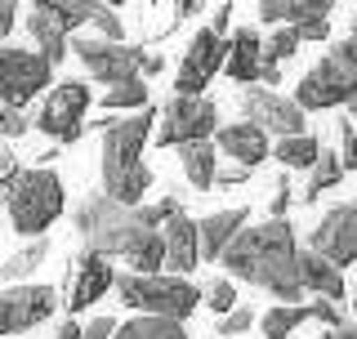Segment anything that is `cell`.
I'll use <instances>...</instances> for the list:
<instances>
[{
    "label": "cell",
    "mask_w": 357,
    "mask_h": 339,
    "mask_svg": "<svg viewBox=\"0 0 357 339\" xmlns=\"http://www.w3.org/2000/svg\"><path fill=\"white\" fill-rule=\"evenodd\" d=\"M219 264L232 277L268 290L273 299H299L304 295V281H299V246H295V228L286 219H268V223H255V228H241V236L223 250Z\"/></svg>",
    "instance_id": "1"
},
{
    "label": "cell",
    "mask_w": 357,
    "mask_h": 339,
    "mask_svg": "<svg viewBox=\"0 0 357 339\" xmlns=\"http://www.w3.org/2000/svg\"><path fill=\"white\" fill-rule=\"evenodd\" d=\"M152 130H156L152 107L103 126V197H112L116 206L139 210L143 192L152 188V170L143 165V148H148Z\"/></svg>",
    "instance_id": "2"
},
{
    "label": "cell",
    "mask_w": 357,
    "mask_h": 339,
    "mask_svg": "<svg viewBox=\"0 0 357 339\" xmlns=\"http://www.w3.org/2000/svg\"><path fill=\"white\" fill-rule=\"evenodd\" d=\"M0 201H5V210H9L14 232L27 236V241H40L45 228H50L63 210V179L54 174L50 165L18 170V179L9 183V192Z\"/></svg>",
    "instance_id": "3"
},
{
    "label": "cell",
    "mask_w": 357,
    "mask_h": 339,
    "mask_svg": "<svg viewBox=\"0 0 357 339\" xmlns=\"http://www.w3.org/2000/svg\"><path fill=\"white\" fill-rule=\"evenodd\" d=\"M143 228V214L130 210V206H116L112 197H103V192H89V197L76 206V232H81L85 250L89 255H121L126 259L130 241L139 236Z\"/></svg>",
    "instance_id": "4"
},
{
    "label": "cell",
    "mask_w": 357,
    "mask_h": 339,
    "mask_svg": "<svg viewBox=\"0 0 357 339\" xmlns=\"http://www.w3.org/2000/svg\"><path fill=\"white\" fill-rule=\"evenodd\" d=\"M357 98V40H340L335 50L321 59L312 72H304V81L295 89V107L304 112H321V107H340Z\"/></svg>",
    "instance_id": "5"
},
{
    "label": "cell",
    "mask_w": 357,
    "mask_h": 339,
    "mask_svg": "<svg viewBox=\"0 0 357 339\" xmlns=\"http://www.w3.org/2000/svg\"><path fill=\"white\" fill-rule=\"evenodd\" d=\"M116 295H121L126 308L143 312V317H165V322H178V326H183V317H192L197 303H201V290L188 277L126 273V277H116Z\"/></svg>",
    "instance_id": "6"
},
{
    "label": "cell",
    "mask_w": 357,
    "mask_h": 339,
    "mask_svg": "<svg viewBox=\"0 0 357 339\" xmlns=\"http://www.w3.org/2000/svg\"><path fill=\"white\" fill-rule=\"evenodd\" d=\"M50 81H54V67L45 63L36 50L0 45V107L22 112Z\"/></svg>",
    "instance_id": "7"
},
{
    "label": "cell",
    "mask_w": 357,
    "mask_h": 339,
    "mask_svg": "<svg viewBox=\"0 0 357 339\" xmlns=\"http://www.w3.org/2000/svg\"><path fill=\"white\" fill-rule=\"evenodd\" d=\"M219 126V107L210 98H170L156 116V143L161 148H188V143H210Z\"/></svg>",
    "instance_id": "8"
},
{
    "label": "cell",
    "mask_w": 357,
    "mask_h": 339,
    "mask_svg": "<svg viewBox=\"0 0 357 339\" xmlns=\"http://www.w3.org/2000/svg\"><path fill=\"white\" fill-rule=\"evenodd\" d=\"M67 50L81 59L89 72H94V81L103 85H126V81H143V63H148V50H139V45H112V40H76L67 45Z\"/></svg>",
    "instance_id": "9"
},
{
    "label": "cell",
    "mask_w": 357,
    "mask_h": 339,
    "mask_svg": "<svg viewBox=\"0 0 357 339\" xmlns=\"http://www.w3.org/2000/svg\"><path fill=\"white\" fill-rule=\"evenodd\" d=\"M85 107H89V85L85 81H63L50 89V98L36 112V130L59 143H76L85 134Z\"/></svg>",
    "instance_id": "10"
},
{
    "label": "cell",
    "mask_w": 357,
    "mask_h": 339,
    "mask_svg": "<svg viewBox=\"0 0 357 339\" xmlns=\"http://www.w3.org/2000/svg\"><path fill=\"white\" fill-rule=\"evenodd\" d=\"M223 59H228V40H219L210 27H201L183 50V63L174 72V89L178 98H201V89L215 81V72H223Z\"/></svg>",
    "instance_id": "11"
},
{
    "label": "cell",
    "mask_w": 357,
    "mask_h": 339,
    "mask_svg": "<svg viewBox=\"0 0 357 339\" xmlns=\"http://www.w3.org/2000/svg\"><path fill=\"white\" fill-rule=\"evenodd\" d=\"M241 112L255 130L277 134V139H295V134H308V116L295 107V98H282L277 89H245L241 94Z\"/></svg>",
    "instance_id": "12"
},
{
    "label": "cell",
    "mask_w": 357,
    "mask_h": 339,
    "mask_svg": "<svg viewBox=\"0 0 357 339\" xmlns=\"http://www.w3.org/2000/svg\"><path fill=\"white\" fill-rule=\"evenodd\" d=\"M312 255H321L326 264L344 268V264H357V201H344L321 214V223L312 228Z\"/></svg>",
    "instance_id": "13"
},
{
    "label": "cell",
    "mask_w": 357,
    "mask_h": 339,
    "mask_svg": "<svg viewBox=\"0 0 357 339\" xmlns=\"http://www.w3.org/2000/svg\"><path fill=\"white\" fill-rule=\"evenodd\" d=\"M59 308V290L54 286H9L0 290V335H18L31 326L50 322Z\"/></svg>",
    "instance_id": "14"
},
{
    "label": "cell",
    "mask_w": 357,
    "mask_h": 339,
    "mask_svg": "<svg viewBox=\"0 0 357 339\" xmlns=\"http://www.w3.org/2000/svg\"><path fill=\"white\" fill-rule=\"evenodd\" d=\"M116 286V273H112V264L103 255H81L76 259V268H72V286H67V312H85L94 299H103L107 290Z\"/></svg>",
    "instance_id": "15"
},
{
    "label": "cell",
    "mask_w": 357,
    "mask_h": 339,
    "mask_svg": "<svg viewBox=\"0 0 357 339\" xmlns=\"http://www.w3.org/2000/svg\"><path fill=\"white\" fill-rule=\"evenodd\" d=\"M215 152H223L232 165H241V170H250V174H255V165L268 161V134L255 130L250 121H232V126L219 130Z\"/></svg>",
    "instance_id": "16"
},
{
    "label": "cell",
    "mask_w": 357,
    "mask_h": 339,
    "mask_svg": "<svg viewBox=\"0 0 357 339\" xmlns=\"http://www.w3.org/2000/svg\"><path fill=\"white\" fill-rule=\"evenodd\" d=\"M161 241H165V268H170V277H188V273H192V268L201 264L197 223L188 219V214H174V219L165 223Z\"/></svg>",
    "instance_id": "17"
},
{
    "label": "cell",
    "mask_w": 357,
    "mask_h": 339,
    "mask_svg": "<svg viewBox=\"0 0 357 339\" xmlns=\"http://www.w3.org/2000/svg\"><path fill=\"white\" fill-rule=\"evenodd\" d=\"M223 72L237 85H255L264 81V40L255 27H237V36L228 40V59H223Z\"/></svg>",
    "instance_id": "18"
},
{
    "label": "cell",
    "mask_w": 357,
    "mask_h": 339,
    "mask_svg": "<svg viewBox=\"0 0 357 339\" xmlns=\"http://www.w3.org/2000/svg\"><path fill=\"white\" fill-rule=\"evenodd\" d=\"M250 223V210L237 206V210H219V214H206L197 223V241H201V259H223L232 241L241 236V228Z\"/></svg>",
    "instance_id": "19"
},
{
    "label": "cell",
    "mask_w": 357,
    "mask_h": 339,
    "mask_svg": "<svg viewBox=\"0 0 357 339\" xmlns=\"http://www.w3.org/2000/svg\"><path fill=\"white\" fill-rule=\"evenodd\" d=\"M259 22L268 27H308V22H331L326 0H264Z\"/></svg>",
    "instance_id": "20"
},
{
    "label": "cell",
    "mask_w": 357,
    "mask_h": 339,
    "mask_svg": "<svg viewBox=\"0 0 357 339\" xmlns=\"http://www.w3.org/2000/svg\"><path fill=\"white\" fill-rule=\"evenodd\" d=\"M299 281H304L308 290H317L321 299H344V273L335 264H326L321 255H312V250H299Z\"/></svg>",
    "instance_id": "21"
},
{
    "label": "cell",
    "mask_w": 357,
    "mask_h": 339,
    "mask_svg": "<svg viewBox=\"0 0 357 339\" xmlns=\"http://www.w3.org/2000/svg\"><path fill=\"white\" fill-rule=\"evenodd\" d=\"M130 273H139V277H161V268H165V241H161V228H148L143 223L139 236L130 241Z\"/></svg>",
    "instance_id": "22"
},
{
    "label": "cell",
    "mask_w": 357,
    "mask_h": 339,
    "mask_svg": "<svg viewBox=\"0 0 357 339\" xmlns=\"http://www.w3.org/2000/svg\"><path fill=\"white\" fill-rule=\"evenodd\" d=\"M178 165H183L188 183H192L197 192H210V188H215V170H219L215 143H188V148H178Z\"/></svg>",
    "instance_id": "23"
},
{
    "label": "cell",
    "mask_w": 357,
    "mask_h": 339,
    "mask_svg": "<svg viewBox=\"0 0 357 339\" xmlns=\"http://www.w3.org/2000/svg\"><path fill=\"white\" fill-rule=\"evenodd\" d=\"M27 31H31V40H36V54H40L50 67H59V63L67 59V36L50 22V14L31 9V14H27Z\"/></svg>",
    "instance_id": "24"
},
{
    "label": "cell",
    "mask_w": 357,
    "mask_h": 339,
    "mask_svg": "<svg viewBox=\"0 0 357 339\" xmlns=\"http://www.w3.org/2000/svg\"><path fill=\"white\" fill-rule=\"evenodd\" d=\"M40 14H50V22L63 31H72V27H85L89 18H94V0H40Z\"/></svg>",
    "instance_id": "25"
},
{
    "label": "cell",
    "mask_w": 357,
    "mask_h": 339,
    "mask_svg": "<svg viewBox=\"0 0 357 339\" xmlns=\"http://www.w3.org/2000/svg\"><path fill=\"white\" fill-rule=\"evenodd\" d=\"M112 339H188V331L165 317H130L126 326H116Z\"/></svg>",
    "instance_id": "26"
},
{
    "label": "cell",
    "mask_w": 357,
    "mask_h": 339,
    "mask_svg": "<svg viewBox=\"0 0 357 339\" xmlns=\"http://www.w3.org/2000/svg\"><path fill=\"white\" fill-rule=\"evenodd\" d=\"M304 322H308V308H304V303H277V308H268L264 317H259V326H264L268 339H290Z\"/></svg>",
    "instance_id": "27"
},
{
    "label": "cell",
    "mask_w": 357,
    "mask_h": 339,
    "mask_svg": "<svg viewBox=\"0 0 357 339\" xmlns=\"http://www.w3.org/2000/svg\"><path fill=\"white\" fill-rule=\"evenodd\" d=\"M277 161L286 170H312V161L321 156V143L312 134H295V139H277Z\"/></svg>",
    "instance_id": "28"
},
{
    "label": "cell",
    "mask_w": 357,
    "mask_h": 339,
    "mask_svg": "<svg viewBox=\"0 0 357 339\" xmlns=\"http://www.w3.org/2000/svg\"><path fill=\"white\" fill-rule=\"evenodd\" d=\"M340 179H344V165H340V156L321 148V156H317V161H312V170H308V188L299 192V201H317L321 192H326V188H335Z\"/></svg>",
    "instance_id": "29"
},
{
    "label": "cell",
    "mask_w": 357,
    "mask_h": 339,
    "mask_svg": "<svg viewBox=\"0 0 357 339\" xmlns=\"http://www.w3.org/2000/svg\"><path fill=\"white\" fill-rule=\"evenodd\" d=\"M45 259H50V241H45V236H40V241H27L18 255H9L5 264H0V277H9V281H22V277H31V273H36V268L45 264Z\"/></svg>",
    "instance_id": "30"
},
{
    "label": "cell",
    "mask_w": 357,
    "mask_h": 339,
    "mask_svg": "<svg viewBox=\"0 0 357 339\" xmlns=\"http://www.w3.org/2000/svg\"><path fill=\"white\" fill-rule=\"evenodd\" d=\"M103 107H107V112H130V116H134V112L148 107V85H143V81L112 85L107 94H103Z\"/></svg>",
    "instance_id": "31"
},
{
    "label": "cell",
    "mask_w": 357,
    "mask_h": 339,
    "mask_svg": "<svg viewBox=\"0 0 357 339\" xmlns=\"http://www.w3.org/2000/svg\"><path fill=\"white\" fill-rule=\"evenodd\" d=\"M295 54H299V31H295V27H277L273 40L264 45V59L277 63V67H282L286 59H295Z\"/></svg>",
    "instance_id": "32"
},
{
    "label": "cell",
    "mask_w": 357,
    "mask_h": 339,
    "mask_svg": "<svg viewBox=\"0 0 357 339\" xmlns=\"http://www.w3.org/2000/svg\"><path fill=\"white\" fill-rule=\"evenodd\" d=\"M94 31H98V40H112V45H121L126 40V27H121V18H116V9L112 5H94Z\"/></svg>",
    "instance_id": "33"
},
{
    "label": "cell",
    "mask_w": 357,
    "mask_h": 339,
    "mask_svg": "<svg viewBox=\"0 0 357 339\" xmlns=\"http://www.w3.org/2000/svg\"><path fill=\"white\" fill-rule=\"evenodd\" d=\"M206 303H210V308H215V312H223V317H228V312L237 308V286H232L228 277L210 281V286H206Z\"/></svg>",
    "instance_id": "34"
},
{
    "label": "cell",
    "mask_w": 357,
    "mask_h": 339,
    "mask_svg": "<svg viewBox=\"0 0 357 339\" xmlns=\"http://www.w3.org/2000/svg\"><path fill=\"white\" fill-rule=\"evenodd\" d=\"M340 165L344 170H357V130L349 126V121H340Z\"/></svg>",
    "instance_id": "35"
},
{
    "label": "cell",
    "mask_w": 357,
    "mask_h": 339,
    "mask_svg": "<svg viewBox=\"0 0 357 339\" xmlns=\"http://www.w3.org/2000/svg\"><path fill=\"white\" fill-rule=\"evenodd\" d=\"M250 326H255V312L245 308V303H237V308H232L228 317L219 322V335H245V331H250Z\"/></svg>",
    "instance_id": "36"
},
{
    "label": "cell",
    "mask_w": 357,
    "mask_h": 339,
    "mask_svg": "<svg viewBox=\"0 0 357 339\" xmlns=\"http://www.w3.org/2000/svg\"><path fill=\"white\" fill-rule=\"evenodd\" d=\"M308 317H312V322H321L326 331H340V326H344V317H340V303H331V299L308 303Z\"/></svg>",
    "instance_id": "37"
},
{
    "label": "cell",
    "mask_w": 357,
    "mask_h": 339,
    "mask_svg": "<svg viewBox=\"0 0 357 339\" xmlns=\"http://www.w3.org/2000/svg\"><path fill=\"white\" fill-rule=\"evenodd\" d=\"M290 201H295V188H290V179H277V188H273V206H268V219H286Z\"/></svg>",
    "instance_id": "38"
},
{
    "label": "cell",
    "mask_w": 357,
    "mask_h": 339,
    "mask_svg": "<svg viewBox=\"0 0 357 339\" xmlns=\"http://www.w3.org/2000/svg\"><path fill=\"white\" fill-rule=\"evenodd\" d=\"M18 134H27V116L14 107H0V143L5 139H18Z\"/></svg>",
    "instance_id": "39"
},
{
    "label": "cell",
    "mask_w": 357,
    "mask_h": 339,
    "mask_svg": "<svg viewBox=\"0 0 357 339\" xmlns=\"http://www.w3.org/2000/svg\"><path fill=\"white\" fill-rule=\"evenodd\" d=\"M18 156L14 152H9L5 148V143H0V197H5V192H9V183H14V179H18Z\"/></svg>",
    "instance_id": "40"
},
{
    "label": "cell",
    "mask_w": 357,
    "mask_h": 339,
    "mask_svg": "<svg viewBox=\"0 0 357 339\" xmlns=\"http://www.w3.org/2000/svg\"><path fill=\"white\" fill-rule=\"evenodd\" d=\"M250 179V170H241V165H219L215 170V188H237Z\"/></svg>",
    "instance_id": "41"
},
{
    "label": "cell",
    "mask_w": 357,
    "mask_h": 339,
    "mask_svg": "<svg viewBox=\"0 0 357 339\" xmlns=\"http://www.w3.org/2000/svg\"><path fill=\"white\" fill-rule=\"evenodd\" d=\"M116 335V322L112 317H94L89 326H81V339H112Z\"/></svg>",
    "instance_id": "42"
},
{
    "label": "cell",
    "mask_w": 357,
    "mask_h": 339,
    "mask_svg": "<svg viewBox=\"0 0 357 339\" xmlns=\"http://www.w3.org/2000/svg\"><path fill=\"white\" fill-rule=\"evenodd\" d=\"M228 27H232V5H219L215 18H210V31H215L219 40H228Z\"/></svg>",
    "instance_id": "43"
},
{
    "label": "cell",
    "mask_w": 357,
    "mask_h": 339,
    "mask_svg": "<svg viewBox=\"0 0 357 339\" xmlns=\"http://www.w3.org/2000/svg\"><path fill=\"white\" fill-rule=\"evenodd\" d=\"M299 40H326L331 36V22H308V27H295Z\"/></svg>",
    "instance_id": "44"
},
{
    "label": "cell",
    "mask_w": 357,
    "mask_h": 339,
    "mask_svg": "<svg viewBox=\"0 0 357 339\" xmlns=\"http://www.w3.org/2000/svg\"><path fill=\"white\" fill-rule=\"evenodd\" d=\"M14 14H18L14 0H0V36H9V31H14Z\"/></svg>",
    "instance_id": "45"
},
{
    "label": "cell",
    "mask_w": 357,
    "mask_h": 339,
    "mask_svg": "<svg viewBox=\"0 0 357 339\" xmlns=\"http://www.w3.org/2000/svg\"><path fill=\"white\" fill-rule=\"evenodd\" d=\"M54 339H81V326H76V322H63V326H59V335H54Z\"/></svg>",
    "instance_id": "46"
},
{
    "label": "cell",
    "mask_w": 357,
    "mask_h": 339,
    "mask_svg": "<svg viewBox=\"0 0 357 339\" xmlns=\"http://www.w3.org/2000/svg\"><path fill=\"white\" fill-rule=\"evenodd\" d=\"M321 339H357V326H340V331H326Z\"/></svg>",
    "instance_id": "47"
},
{
    "label": "cell",
    "mask_w": 357,
    "mask_h": 339,
    "mask_svg": "<svg viewBox=\"0 0 357 339\" xmlns=\"http://www.w3.org/2000/svg\"><path fill=\"white\" fill-rule=\"evenodd\" d=\"M197 9H201L197 0H183V5H174V22H178V18H188V14H197Z\"/></svg>",
    "instance_id": "48"
},
{
    "label": "cell",
    "mask_w": 357,
    "mask_h": 339,
    "mask_svg": "<svg viewBox=\"0 0 357 339\" xmlns=\"http://www.w3.org/2000/svg\"><path fill=\"white\" fill-rule=\"evenodd\" d=\"M165 67V59H156V54H148V63H143V76H156Z\"/></svg>",
    "instance_id": "49"
},
{
    "label": "cell",
    "mask_w": 357,
    "mask_h": 339,
    "mask_svg": "<svg viewBox=\"0 0 357 339\" xmlns=\"http://www.w3.org/2000/svg\"><path fill=\"white\" fill-rule=\"evenodd\" d=\"M353 308H357V286H353Z\"/></svg>",
    "instance_id": "50"
},
{
    "label": "cell",
    "mask_w": 357,
    "mask_h": 339,
    "mask_svg": "<svg viewBox=\"0 0 357 339\" xmlns=\"http://www.w3.org/2000/svg\"><path fill=\"white\" fill-rule=\"evenodd\" d=\"M353 40H357V18H353Z\"/></svg>",
    "instance_id": "51"
},
{
    "label": "cell",
    "mask_w": 357,
    "mask_h": 339,
    "mask_svg": "<svg viewBox=\"0 0 357 339\" xmlns=\"http://www.w3.org/2000/svg\"><path fill=\"white\" fill-rule=\"evenodd\" d=\"M349 107H353V112H357V98H353V103H349Z\"/></svg>",
    "instance_id": "52"
}]
</instances>
